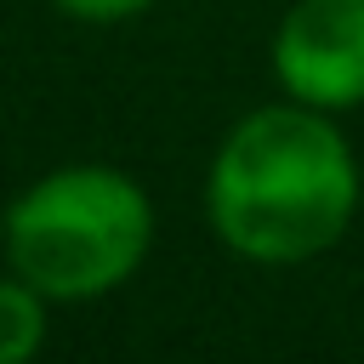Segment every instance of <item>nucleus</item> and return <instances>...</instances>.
I'll list each match as a JSON object with an SVG mask.
<instances>
[{"instance_id": "nucleus-3", "label": "nucleus", "mask_w": 364, "mask_h": 364, "mask_svg": "<svg viewBox=\"0 0 364 364\" xmlns=\"http://www.w3.org/2000/svg\"><path fill=\"white\" fill-rule=\"evenodd\" d=\"M273 74L307 108L364 102V0H296L273 34Z\"/></svg>"}, {"instance_id": "nucleus-4", "label": "nucleus", "mask_w": 364, "mask_h": 364, "mask_svg": "<svg viewBox=\"0 0 364 364\" xmlns=\"http://www.w3.org/2000/svg\"><path fill=\"white\" fill-rule=\"evenodd\" d=\"M46 341V296L28 279H0V364L34 358Z\"/></svg>"}, {"instance_id": "nucleus-1", "label": "nucleus", "mask_w": 364, "mask_h": 364, "mask_svg": "<svg viewBox=\"0 0 364 364\" xmlns=\"http://www.w3.org/2000/svg\"><path fill=\"white\" fill-rule=\"evenodd\" d=\"M358 210V159L324 108L279 102L245 114L205 176L216 239L250 262H307L330 250Z\"/></svg>"}, {"instance_id": "nucleus-5", "label": "nucleus", "mask_w": 364, "mask_h": 364, "mask_svg": "<svg viewBox=\"0 0 364 364\" xmlns=\"http://www.w3.org/2000/svg\"><path fill=\"white\" fill-rule=\"evenodd\" d=\"M68 17H80V23H125V17H136V11H148L154 0H57Z\"/></svg>"}, {"instance_id": "nucleus-2", "label": "nucleus", "mask_w": 364, "mask_h": 364, "mask_svg": "<svg viewBox=\"0 0 364 364\" xmlns=\"http://www.w3.org/2000/svg\"><path fill=\"white\" fill-rule=\"evenodd\" d=\"M148 239L154 205L114 165H63L6 210V262L46 301H85L125 284Z\"/></svg>"}]
</instances>
